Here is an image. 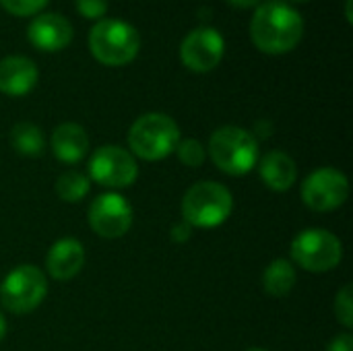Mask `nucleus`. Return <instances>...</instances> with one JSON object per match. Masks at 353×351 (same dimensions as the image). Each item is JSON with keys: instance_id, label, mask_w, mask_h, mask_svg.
Wrapping results in <instances>:
<instances>
[{"instance_id": "f257e3e1", "label": "nucleus", "mask_w": 353, "mask_h": 351, "mask_svg": "<svg viewBox=\"0 0 353 351\" xmlns=\"http://www.w3.org/2000/svg\"><path fill=\"white\" fill-rule=\"evenodd\" d=\"M304 35L302 14L281 0H269L254 10L250 37L265 54H283L294 50Z\"/></svg>"}, {"instance_id": "f03ea898", "label": "nucleus", "mask_w": 353, "mask_h": 351, "mask_svg": "<svg viewBox=\"0 0 353 351\" xmlns=\"http://www.w3.org/2000/svg\"><path fill=\"white\" fill-rule=\"evenodd\" d=\"M209 153H211L213 163L221 172L230 176H244L256 166L259 143L244 128L223 126L211 134Z\"/></svg>"}, {"instance_id": "7ed1b4c3", "label": "nucleus", "mask_w": 353, "mask_h": 351, "mask_svg": "<svg viewBox=\"0 0 353 351\" xmlns=\"http://www.w3.org/2000/svg\"><path fill=\"white\" fill-rule=\"evenodd\" d=\"M91 54L108 66H122L134 60L141 48L137 29L120 19L99 21L89 33Z\"/></svg>"}, {"instance_id": "20e7f679", "label": "nucleus", "mask_w": 353, "mask_h": 351, "mask_svg": "<svg viewBox=\"0 0 353 351\" xmlns=\"http://www.w3.org/2000/svg\"><path fill=\"white\" fill-rule=\"evenodd\" d=\"M180 143L178 124L165 114L141 116L128 132V145L134 155L147 161H157L176 151Z\"/></svg>"}, {"instance_id": "39448f33", "label": "nucleus", "mask_w": 353, "mask_h": 351, "mask_svg": "<svg viewBox=\"0 0 353 351\" xmlns=\"http://www.w3.org/2000/svg\"><path fill=\"white\" fill-rule=\"evenodd\" d=\"M234 209L232 192L217 182H196L182 199V217L194 228H217Z\"/></svg>"}, {"instance_id": "423d86ee", "label": "nucleus", "mask_w": 353, "mask_h": 351, "mask_svg": "<svg viewBox=\"0 0 353 351\" xmlns=\"http://www.w3.org/2000/svg\"><path fill=\"white\" fill-rule=\"evenodd\" d=\"M292 259L310 273H327L343 259L341 240L329 230L312 228L300 232L292 242Z\"/></svg>"}, {"instance_id": "0eeeda50", "label": "nucleus", "mask_w": 353, "mask_h": 351, "mask_svg": "<svg viewBox=\"0 0 353 351\" xmlns=\"http://www.w3.org/2000/svg\"><path fill=\"white\" fill-rule=\"evenodd\" d=\"M48 294L46 275L33 265L12 269L0 285V302L12 314H27L35 310Z\"/></svg>"}, {"instance_id": "6e6552de", "label": "nucleus", "mask_w": 353, "mask_h": 351, "mask_svg": "<svg viewBox=\"0 0 353 351\" xmlns=\"http://www.w3.org/2000/svg\"><path fill=\"white\" fill-rule=\"evenodd\" d=\"M89 174H91V180H95L101 186L126 188L137 180L139 168H137L134 157L128 151L116 145H105V147H99L91 155Z\"/></svg>"}, {"instance_id": "1a4fd4ad", "label": "nucleus", "mask_w": 353, "mask_h": 351, "mask_svg": "<svg viewBox=\"0 0 353 351\" xmlns=\"http://www.w3.org/2000/svg\"><path fill=\"white\" fill-rule=\"evenodd\" d=\"M350 197L347 178L333 168H321L312 172L302 184V201L312 211H333L341 207Z\"/></svg>"}, {"instance_id": "9d476101", "label": "nucleus", "mask_w": 353, "mask_h": 351, "mask_svg": "<svg viewBox=\"0 0 353 351\" xmlns=\"http://www.w3.org/2000/svg\"><path fill=\"white\" fill-rule=\"evenodd\" d=\"M89 225L101 238H120L132 225L130 203L116 192H105L97 197L89 207Z\"/></svg>"}, {"instance_id": "9b49d317", "label": "nucleus", "mask_w": 353, "mask_h": 351, "mask_svg": "<svg viewBox=\"0 0 353 351\" xmlns=\"http://www.w3.org/2000/svg\"><path fill=\"white\" fill-rule=\"evenodd\" d=\"M225 52V41L221 33L211 27H199L190 31L180 48V56L186 68L194 72H209L213 70Z\"/></svg>"}, {"instance_id": "f8f14e48", "label": "nucleus", "mask_w": 353, "mask_h": 351, "mask_svg": "<svg viewBox=\"0 0 353 351\" xmlns=\"http://www.w3.org/2000/svg\"><path fill=\"white\" fill-rule=\"evenodd\" d=\"M72 39V25L56 12H43L29 25V41L43 52L64 50Z\"/></svg>"}, {"instance_id": "ddd939ff", "label": "nucleus", "mask_w": 353, "mask_h": 351, "mask_svg": "<svg viewBox=\"0 0 353 351\" xmlns=\"http://www.w3.org/2000/svg\"><path fill=\"white\" fill-rule=\"evenodd\" d=\"M85 265V248L79 240L74 238H62L58 240L46 259L48 273L58 279V281H68L72 279Z\"/></svg>"}, {"instance_id": "4468645a", "label": "nucleus", "mask_w": 353, "mask_h": 351, "mask_svg": "<svg viewBox=\"0 0 353 351\" xmlns=\"http://www.w3.org/2000/svg\"><path fill=\"white\" fill-rule=\"evenodd\" d=\"M37 77V66L25 56H8L0 60V91L6 95H27L35 87Z\"/></svg>"}, {"instance_id": "2eb2a0df", "label": "nucleus", "mask_w": 353, "mask_h": 351, "mask_svg": "<svg viewBox=\"0 0 353 351\" xmlns=\"http://www.w3.org/2000/svg\"><path fill=\"white\" fill-rule=\"evenodd\" d=\"M52 153L64 163L81 161L89 151V137L83 126L74 122H64L52 132Z\"/></svg>"}, {"instance_id": "dca6fc26", "label": "nucleus", "mask_w": 353, "mask_h": 351, "mask_svg": "<svg viewBox=\"0 0 353 351\" xmlns=\"http://www.w3.org/2000/svg\"><path fill=\"white\" fill-rule=\"evenodd\" d=\"M261 178L265 182L267 188L283 192L288 188H292L296 184L298 178V168L296 161L283 153V151H271L263 157L261 161Z\"/></svg>"}, {"instance_id": "f3484780", "label": "nucleus", "mask_w": 353, "mask_h": 351, "mask_svg": "<svg viewBox=\"0 0 353 351\" xmlns=\"http://www.w3.org/2000/svg\"><path fill=\"white\" fill-rule=\"evenodd\" d=\"M296 269L290 261L285 259H277L273 261L267 269H265V275H263V285H265V292L273 298H283L288 296L294 285H296Z\"/></svg>"}, {"instance_id": "a211bd4d", "label": "nucleus", "mask_w": 353, "mask_h": 351, "mask_svg": "<svg viewBox=\"0 0 353 351\" xmlns=\"http://www.w3.org/2000/svg\"><path fill=\"white\" fill-rule=\"evenodd\" d=\"M10 145L23 157H39L46 149V139L39 126L31 122H19L10 130Z\"/></svg>"}, {"instance_id": "6ab92c4d", "label": "nucleus", "mask_w": 353, "mask_h": 351, "mask_svg": "<svg viewBox=\"0 0 353 351\" xmlns=\"http://www.w3.org/2000/svg\"><path fill=\"white\" fill-rule=\"evenodd\" d=\"M87 192H89V178L77 170H68L56 180V194L64 203H79L87 197Z\"/></svg>"}, {"instance_id": "aec40b11", "label": "nucleus", "mask_w": 353, "mask_h": 351, "mask_svg": "<svg viewBox=\"0 0 353 351\" xmlns=\"http://www.w3.org/2000/svg\"><path fill=\"white\" fill-rule=\"evenodd\" d=\"M176 151H178L180 161L184 166H188V168H199L205 161V149H203V145L196 139L180 141L178 147H176Z\"/></svg>"}, {"instance_id": "412c9836", "label": "nucleus", "mask_w": 353, "mask_h": 351, "mask_svg": "<svg viewBox=\"0 0 353 351\" xmlns=\"http://www.w3.org/2000/svg\"><path fill=\"white\" fill-rule=\"evenodd\" d=\"M335 314H337V321L352 329L353 327V288L347 283L335 298Z\"/></svg>"}, {"instance_id": "4be33fe9", "label": "nucleus", "mask_w": 353, "mask_h": 351, "mask_svg": "<svg viewBox=\"0 0 353 351\" xmlns=\"http://www.w3.org/2000/svg\"><path fill=\"white\" fill-rule=\"evenodd\" d=\"M0 4L17 17H29L39 12L48 4V0H0Z\"/></svg>"}, {"instance_id": "5701e85b", "label": "nucleus", "mask_w": 353, "mask_h": 351, "mask_svg": "<svg viewBox=\"0 0 353 351\" xmlns=\"http://www.w3.org/2000/svg\"><path fill=\"white\" fill-rule=\"evenodd\" d=\"M77 8L87 19H97L108 10V0H77Z\"/></svg>"}, {"instance_id": "b1692460", "label": "nucleus", "mask_w": 353, "mask_h": 351, "mask_svg": "<svg viewBox=\"0 0 353 351\" xmlns=\"http://www.w3.org/2000/svg\"><path fill=\"white\" fill-rule=\"evenodd\" d=\"M327 351H353V337L350 333L337 335V337L329 343Z\"/></svg>"}, {"instance_id": "393cba45", "label": "nucleus", "mask_w": 353, "mask_h": 351, "mask_svg": "<svg viewBox=\"0 0 353 351\" xmlns=\"http://www.w3.org/2000/svg\"><path fill=\"white\" fill-rule=\"evenodd\" d=\"M190 238V225L184 221V223H178L174 230H172V240L174 242H184V240H188Z\"/></svg>"}, {"instance_id": "a878e982", "label": "nucleus", "mask_w": 353, "mask_h": 351, "mask_svg": "<svg viewBox=\"0 0 353 351\" xmlns=\"http://www.w3.org/2000/svg\"><path fill=\"white\" fill-rule=\"evenodd\" d=\"M225 2L232 4V6H236V8H250V6L259 4L261 0H225Z\"/></svg>"}, {"instance_id": "bb28decb", "label": "nucleus", "mask_w": 353, "mask_h": 351, "mask_svg": "<svg viewBox=\"0 0 353 351\" xmlns=\"http://www.w3.org/2000/svg\"><path fill=\"white\" fill-rule=\"evenodd\" d=\"M4 335H6V321H4V317L0 314V341L4 339Z\"/></svg>"}, {"instance_id": "cd10ccee", "label": "nucleus", "mask_w": 353, "mask_h": 351, "mask_svg": "<svg viewBox=\"0 0 353 351\" xmlns=\"http://www.w3.org/2000/svg\"><path fill=\"white\" fill-rule=\"evenodd\" d=\"M292 2H306V0H292Z\"/></svg>"}, {"instance_id": "c85d7f7f", "label": "nucleus", "mask_w": 353, "mask_h": 351, "mask_svg": "<svg viewBox=\"0 0 353 351\" xmlns=\"http://www.w3.org/2000/svg\"><path fill=\"white\" fill-rule=\"evenodd\" d=\"M248 351H265V350H248Z\"/></svg>"}]
</instances>
